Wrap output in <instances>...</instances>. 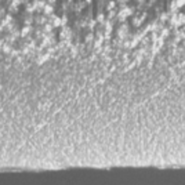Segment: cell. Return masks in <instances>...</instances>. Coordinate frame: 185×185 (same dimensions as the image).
<instances>
[{"label": "cell", "instance_id": "6da1fadb", "mask_svg": "<svg viewBox=\"0 0 185 185\" xmlns=\"http://www.w3.org/2000/svg\"><path fill=\"white\" fill-rule=\"evenodd\" d=\"M133 13H134V10L131 9L130 6H120V10L117 11V15H116V18L120 21V22H126V19L129 18V17H131L133 15Z\"/></svg>", "mask_w": 185, "mask_h": 185}, {"label": "cell", "instance_id": "7a4b0ae2", "mask_svg": "<svg viewBox=\"0 0 185 185\" xmlns=\"http://www.w3.org/2000/svg\"><path fill=\"white\" fill-rule=\"evenodd\" d=\"M170 24L173 26H182L185 24V13H174L170 18Z\"/></svg>", "mask_w": 185, "mask_h": 185}, {"label": "cell", "instance_id": "3957f363", "mask_svg": "<svg viewBox=\"0 0 185 185\" xmlns=\"http://www.w3.org/2000/svg\"><path fill=\"white\" fill-rule=\"evenodd\" d=\"M117 37L120 40H124V39H129V24L127 22H122V25L117 28Z\"/></svg>", "mask_w": 185, "mask_h": 185}, {"label": "cell", "instance_id": "277c9868", "mask_svg": "<svg viewBox=\"0 0 185 185\" xmlns=\"http://www.w3.org/2000/svg\"><path fill=\"white\" fill-rule=\"evenodd\" d=\"M145 18H146V14L142 13V14H137V15H134L133 17V26L136 28H140L142 24H144Z\"/></svg>", "mask_w": 185, "mask_h": 185}, {"label": "cell", "instance_id": "5b68a950", "mask_svg": "<svg viewBox=\"0 0 185 185\" xmlns=\"http://www.w3.org/2000/svg\"><path fill=\"white\" fill-rule=\"evenodd\" d=\"M49 21L51 22V25L54 28H62V18L59 17V15H55V14H53V15H50L49 17Z\"/></svg>", "mask_w": 185, "mask_h": 185}, {"label": "cell", "instance_id": "8992f818", "mask_svg": "<svg viewBox=\"0 0 185 185\" xmlns=\"http://www.w3.org/2000/svg\"><path fill=\"white\" fill-rule=\"evenodd\" d=\"M71 36H72V31H71V28L62 26V29H61V32H59V37L64 39V40H69Z\"/></svg>", "mask_w": 185, "mask_h": 185}, {"label": "cell", "instance_id": "52a82bcc", "mask_svg": "<svg viewBox=\"0 0 185 185\" xmlns=\"http://www.w3.org/2000/svg\"><path fill=\"white\" fill-rule=\"evenodd\" d=\"M43 14H44L46 17H50V15H53V14H54V6H53V4H49V3H46L44 9H43Z\"/></svg>", "mask_w": 185, "mask_h": 185}, {"label": "cell", "instance_id": "ba28073f", "mask_svg": "<svg viewBox=\"0 0 185 185\" xmlns=\"http://www.w3.org/2000/svg\"><path fill=\"white\" fill-rule=\"evenodd\" d=\"M47 1H44V0H33V4H35V10L36 11H43V9H44V6Z\"/></svg>", "mask_w": 185, "mask_h": 185}, {"label": "cell", "instance_id": "9c48e42d", "mask_svg": "<svg viewBox=\"0 0 185 185\" xmlns=\"http://www.w3.org/2000/svg\"><path fill=\"white\" fill-rule=\"evenodd\" d=\"M1 25L3 26H9L10 24H13V15L11 14H4V17H3V19H1Z\"/></svg>", "mask_w": 185, "mask_h": 185}, {"label": "cell", "instance_id": "30bf717a", "mask_svg": "<svg viewBox=\"0 0 185 185\" xmlns=\"http://www.w3.org/2000/svg\"><path fill=\"white\" fill-rule=\"evenodd\" d=\"M31 31H32V25H24L22 29L19 31V35L22 37H28V35L31 33Z\"/></svg>", "mask_w": 185, "mask_h": 185}, {"label": "cell", "instance_id": "8fae6325", "mask_svg": "<svg viewBox=\"0 0 185 185\" xmlns=\"http://www.w3.org/2000/svg\"><path fill=\"white\" fill-rule=\"evenodd\" d=\"M95 21H97V24H99V25H104L105 21H106V15H105L104 13H98V14H97Z\"/></svg>", "mask_w": 185, "mask_h": 185}, {"label": "cell", "instance_id": "7c38bea8", "mask_svg": "<svg viewBox=\"0 0 185 185\" xmlns=\"http://www.w3.org/2000/svg\"><path fill=\"white\" fill-rule=\"evenodd\" d=\"M25 10H26V13H29V14L35 13L36 10H35V4H33V1H26V3H25Z\"/></svg>", "mask_w": 185, "mask_h": 185}, {"label": "cell", "instance_id": "4fadbf2b", "mask_svg": "<svg viewBox=\"0 0 185 185\" xmlns=\"http://www.w3.org/2000/svg\"><path fill=\"white\" fill-rule=\"evenodd\" d=\"M53 29H54V26H53V25H51V22H46L44 25H43V32H44L46 35H49V33H51V32H53Z\"/></svg>", "mask_w": 185, "mask_h": 185}, {"label": "cell", "instance_id": "5bb4252c", "mask_svg": "<svg viewBox=\"0 0 185 185\" xmlns=\"http://www.w3.org/2000/svg\"><path fill=\"white\" fill-rule=\"evenodd\" d=\"M116 6H117V1H116V0H109L108 3H106V10H108V11L116 10Z\"/></svg>", "mask_w": 185, "mask_h": 185}, {"label": "cell", "instance_id": "9a60e30c", "mask_svg": "<svg viewBox=\"0 0 185 185\" xmlns=\"http://www.w3.org/2000/svg\"><path fill=\"white\" fill-rule=\"evenodd\" d=\"M1 50H3V53H11V46L4 43V44L1 46Z\"/></svg>", "mask_w": 185, "mask_h": 185}, {"label": "cell", "instance_id": "2e32d148", "mask_svg": "<svg viewBox=\"0 0 185 185\" xmlns=\"http://www.w3.org/2000/svg\"><path fill=\"white\" fill-rule=\"evenodd\" d=\"M94 33H93V32H90V33H87L86 35V43H90V41H93L94 40Z\"/></svg>", "mask_w": 185, "mask_h": 185}, {"label": "cell", "instance_id": "e0dca14e", "mask_svg": "<svg viewBox=\"0 0 185 185\" xmlns=\"http://www.w3.org/2000/svg\"><path fill=\"white\" fill-rule=\"evenodd\" d=\"M84 6H86L84 4V1H79V3H76V6H75V10H76V11H80Z\"/></svg>", "mask_w": 185, "mask_h": 185}, {"label": "cell", "instance_id": "ac0fdd59", "mask_svg": "<svg viewBox=\"0 0 185 185\" xmlns=\"http://www.w3.org/2000/svg\"><path fill=\"white\" fill-rule=\"evenodd\" d=\"M167 19H170L169 14H167V13H163L162 15H160V21H162V22H164V21H167Z\"/></svg>", "mask_w": 185, "mask_h": 185}, {"label": "cell", "instance_id": "d6986e66", "mask_svg": "<svg viewBox=\"0 0 185 185\" xmlns=\"http://www.w3.org/2000/svg\"><path fill=\"white\" fill-rule=\"evenodd\" d=\"M95 25H97V21H95V19H94V21L91 19V21H89V24H87V26L90 28V29H94Z\"/></svg>", "mask_w": 185, "mask_h": 185}, {"label": "cell", "instance_id": "ffe728a7", "mask_svg": "<svg viewBox=\"0 0 185 185\" xmlns=\"http://www.w3.org/2000/svg\"><path fill=\"white\" fill-rule=\"evenodd\" d=\"M33 22V18H32V15H28L26 18H25V25H32Z\"/></svg>", "mask_w": 185, "mask_h": 185}, {"label": "cell", "instance_id": "44dd1931", "mask_svg": "<svg viewBox=\"0 0 185 185\" xmlns=\"http://www.w3.org/2000/svg\"><path fill=\"white\" fill-rule=\"evenodd\" d=\"M176 3H177V7L181 9V7H184L185 6V0H176Z\"/></svg>", "mask_w": 185, "mask_h": 185}, {"label": "cell", "instance_id": "7402d4cb", "mask_svg": "<svg viewBox=\"0 0 185 185\" xmlns=\"http://www.w3.org/2000/svg\"><path fill=\"white\" fill-rule=\"evenodd\" d=\"M61 18H62V26H66V24H68V17H66V15H62Z\"/></svg>", "mask_w": 185, "mask_h": 185}, {"label": "cell", "instance_id": "603a6c76", "mask_svg": "<svg viewBox=\"0 0 185 185\" xmlns=\"http://www.w3.org/2000/svg\"><path fill=\"white\" fill-rule=\"evenodd\" d=\"M46 1H47L49 4H53V6H54L55 3H57V0H46Z\"/></svg>", "mask_w": 185, "mask_h": 185}]
</instances>
